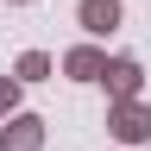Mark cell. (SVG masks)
I'll list each match as a JSON object with an SVG mask.
<instances>
[{
  "instance_id": "4",
  "label": "cell",
  "mask_w": 151,
  "mask_h": 151,
  "mask_svg": "<svg viewBox=\"0 0 151 151\" xmlns=\"http://www.w3.org/2000/svg\"><path fill=\"white\" fill-rule=\"evenodd\" d=\"M76 19H82L88 38H107V32H120L126 6H120V0H76Z\"/></svg>"
},
{
  "instance_id": "3",
  "label": "cell",
  "mask_w": 151,
  "mask_h": 151,
  "mask_svg": "<svg viewBox=\"0 0 151 151\" xmlns=\"http://www.w3.org/2000/svg\"><path fill=\"white\" fill-rule=\"evenodd\" d=\"M0 151H44V120H38V113L0 120Z\"/></svg>"
},
{
  "instance_id": "2",
  "label": "cell",
  "mask_w": 151,
  "mask_h": 151,
  "mask_svg": "<svg viewBox=\"0 0 151 151\" xmlns=\"http://www.w3.org/2000/svg\"><path fill=\"white\" fill-rule=\"evenodd\" d=\"M101 82H107V101H139V88H145V63H139V57H113Z\"/></svg>"
},
{
  "instance_id": "7",
  "label": "cell",
  "mask_w": 151,
  "mask_h": 151,
  "mask_svg": "<svg viewBox=\"0 0 151 151\" xmlns=\"http://www.w3.org/2000/svg\"><path fill=\"white\" fill-rule=\"evenodd\" d=\"M19 113V76H0V120Z\"/></svg>"
},
{
  "instance_id": "8",
  "label": "cell",
  "mask_w": 151,
  "mask_h": 151,
  "mask_svg": "<svg viewBox=\"0 0 151 151\" xmlns=\"http://www.w3.org/2000/svg\"><path fill=\"white\" fill-rule=\"evenodd\" d=\"M13 6H25V0H13Z\"/></svg>"
},
{
  "instance_id": "6",
  "label": "cell",
  "mask_w": 151,
  "mask_h": 151,
  "mask_svg": "<svg viewBox=\"0 0 151 151\" xmlns=\"http://www.w3.org/2000/svg\"><path fill=\"white\" fill-rule=\"evenodd\" d=\"M50 69H57V63H50V50H25V57L13 63V76H19V82H44Z\"/></svg>"
},
{
  "instance_id": "5",
  "label": "cell",
  "mask_w": 151,
  "mask_h": 151,
  "mask_svg": "<svg viewBox=\"0 0 151 151\" xmlns=\"http://www.w3.org/2000/svg\"><path fill=\"white\" fill-rule=\"evenodd\" d=\"M107 63H113V57H107L101 44H76V50H63V76H69V82H101Z\"/></svg>"
},
{
  "instance_id": "1",
  "label": "cell",
  "mask_w": 151,
  "mask_h": 151,
  "mask_svg": "<svg viewBox=\"0 0 151 151\" xmlns=\"http://www.w3.org/2000/svg\"><path fill=\"white\" fill-rule=\"evenodd\" d=\"M107 132L120 145H145L151 139V107L145 101H107Z\"/></svg>"
}]
</instances>
